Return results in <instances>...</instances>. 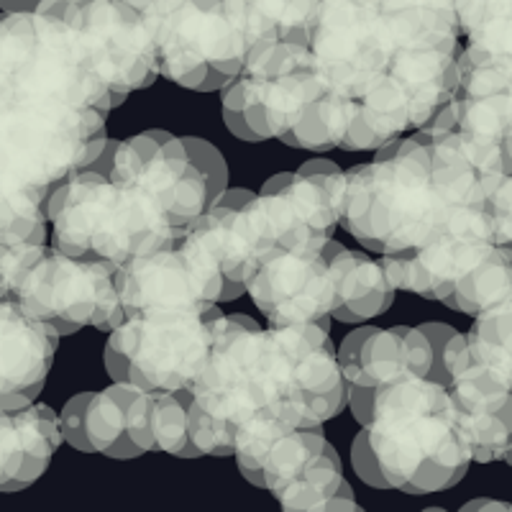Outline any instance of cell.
<instances>
[{"instance_id": "cell-31", "label": "cell", "mask_w": 512, "mask_h": 512, "mask_svg": "<svg viewBox=\"0 0 512 512\" xmlns=\"http://www.w3.org/2000/svg\"><path fill=\"white\" fill-rule=\"evenodd\" d=\"M308 512H364V510H361V507L356 505L354 489H351L349 484H346V487L341 489L338 495H333L331 500H326V502H323V505L313 507V510H308Z\"/></svg>"}, {"instance_id": "cell-10", "label": "cell", "mask_w": 512, "mask_h": 512, "mask_svg": "<svg viewBox=\"0 0 512 512\" xmlns=\"http://www.w3.org/2000/svg\"><path fill=\"white\" fill-rule=\"evenodd\" d=\"M221 310H154L126 318L105 344L113 382L146 392H190L213 344Z\"/></svg>"}, {"instance_id": "cell-6", "label": "cell", "mask_w": 512, "mask_h": 512, "mask_svg": "<svg viewBox=\"0 0 512 512\" xmlns=\"http://www.w3.org/2000/svg\"><path fill=\"white\" fill-rule=\"evenodd\" d=\"M144 18L159 75L182 88L223 90L254 49L246 0H157Z\"/></svg>"}, {"instance_id": "cell-3", "label": "cell", "mask_w": 512, "mask_h": 512, "mask_svg": "<svg viewBox=\"0 0 512 512\" xmlns=\"http://www.w3.org/2000/svg\"><path fill=\"white\" fill-rule=\"evenodd\" d=\"M105 144L103 113L36 103L0 80V210L47 203L59 185L98 162Z\"/></svg>"}, {"instance_id": "cell-26", "label": "cell", "mask_w": 512, "mask_h": 512, "mask_svg": "<svg viewBox=\"0 0 512 512\" xmlns=\"http://www.w3.org/2000/svg\"><path fill=\"white\" fill-rule=\"evenodd\" d=\"M346 484L349 482L344 479V466H341L336 448L328 446L295 479L277 489L274 497L282 505V512H308L338 495Z\"/></svg>"}, {"instance_id": "cell-35", "label": "cell", "mask_w": 512, "mask_h": 512, "mask_svg": "<svg viewBox=\"0 0 512 512\" xmlns=\"http://www.w3.org/2000/svg\"><path fill=\"white\" fill-rule=\"evenodd\" d=\"M502 461H507V464L512 466V451H507V456H505V459H502Z\"/></svg>"}, {"instance_id": "cell-15", "label": "cell", "mask_w": 512, "mask_h": 512, "mask_svg": "<svg viewBox=\"0 0 512 512\" xmlns=\"http://www.w3.org/2000/svg\"><path fill=\"white\" fill-rule=\"evenodd\" d=\"M244 287L272 326H328L336 303L323 251H277L249 274Z\"/></svg>"}, {"instance_id": "cell-13", "label": "cell", "mask_w": 512, "mask_h": 512, "mask_svg": "<svg viewBox=\"0 0 512 512\" xmlns=\"http://www.w3.org/2000/svg\"><path fill=\"white\" fill-rule=\"evenodd\" d=\"M47 16L70 26L82 57L116 105L157 80L152 29L126 0H72Z\"/></svg>"}, {"instance_id": "cell-22", "label": "cell", "mask_w": 512, "mask_h": 512, "mask_svg": "<svg viewBox=\"0 0 512 512\" xmlns=\"http://www.w3.org/2000/svg\"><path fill=\"white\" fill-rule=\"evenodd\" d=\"M512 297V251L492 246L446 297L448 308L466 315H482Z\"/></svg>"}, {"instance_id": "cell-32", "label": "cell", "mask_w": 512, "mask_h": 512, "mask_svg": "<svg viewBox=\"0 0 512 512\" xmlns=\"http://www.w3.org/2000/svg\"><path fill=\"white\" fill-rule=\"evenodd\" d=\"M512 505L500 500H472L466 502L459 512H510Z\"/></svg>"}, {"instance_id": "cell-2", "label": "cell", "mask_w": 512, "mask_h": 512, "mask_svg": "<svg viewBox=\"0 0 512 512\" xmlns=\"http://www.w3.org/2000/svg\"><path fill=\"white\" fill-rule=\"evenodd\" d=\"M461 213L466 210H451L438 195L431 154L415 134L382 146L372 162L346 172L341 223L369 251L415 249Z\"/></svg>"}, {"instance_id": "cell-8", "label": "cell", "mask_w": 512, "mask_h": 512, "mask_svg": "<svg viewBox=\"0 0 512 512\" xmlns=\"http://www.w3.org/2000/svg\"><path fill=\"white\" fill-rule=\"evenodd\" d=\"M459 41L400 47L387 70L356 98L346 152H372L420 131L459 88Z\"/></svg>"}, {"instance_id": "cell-7", "label": "cell", "mask_w": 512, "mask_h": 512, "mask_svg": "<svg viewBox=\"0 0 512 512\" xmlns=\"http://www.w3.org/2000/svg\"><path fill=\"white\" fill-rule=\"evenodd\" d=\"M0 80L36 103L77 113L116 108L82 57L72 29L47 13H0Z\"/></svg>"}, {"instance_id": "cell-25", "label": "cell", "mask_w": 512, "mask_h": 512, "mask_svg": "<svg viewBox=\"0 0 512 512\" xmlns=\"http://www.w3.org/2000/svg\"><path fill=\"white\" fill-rule=\"evenodd\" d=\"M326 0H246L254 47L262 41L303 44L315 11Z\"/></svg>"}, {"instance_id": "cell-29", "label": "cell", "mask_w": 512, "mask_h": 512, "mask_svg": "<svg viewBox=\"0 0 512 512\" xmlns=\"http://www.w3.org/2000/svg\"><path fill=\"white\" fill-rule=\"evenodd\" d=\"M387 16L410 18L420 24L441 26L461 36V21L479 0H367Z\"/></svg>"}, {"instance_id": "cell-17", "label": "cell", "mask_w": 512, "mask_h": 512, "mask_svg": "<svg viewBox=\"0 0 512 512\" xmlns=\"http://www.w3.org/2000/svg\"><path fill=\"white\" fill-rule=\"evenodd\" d=\"M59 336L13 300H0V410L34 405L57 354Z\"/></svg>"}, {"instance_id": "cell-11", "label": "cell", "mask_w": 512, "mask_h": 512, "mask_svg": "<svg viewBox=\"0 0 512 512\" xmlns=\"http://www.w3.org/2000/svg\"><path fill=\"white\" fill-rule=\"evenodd\" d=\"M13 303L34 320L67 336L85 326L113 331L123 323L116 292V267L44 249L18 280Z\"/></svg>"}, {"instance_id": "cell-14", "label": "cell", "mask_w": 512, "mask_h": 512, "mask_svg": "<svg viewBox=\"0 0 512 512\" xmlns=\"http://www.w3.org/2000/svg\"><path fill=\"white\" fill-rule=\"evenodd\" d=\"M116 292L123 320L154 310H210L223 295V277L208 256L177 241L118 267Z\"/></svg>"}, {"instance_id": "cell-16", "label": "cell", "mask_w": 512, "mask_h": 512, "mask_svg": "<svg viewBox=\"0 0 512 512\" xmlns=\"http://www.w3.org/2000/svg\"><path fill=\"white\" fill-rule=\"evenodd\" d=\"M336 354L346 384L361 390L428 377L433 369L431 341L420 328L410 326L356 328Z\"/></svg>"}, {"instance_id": "cell-20", "label": "cell", "mask_w": 512, "mask_h": 512, "mask_svg": "<svg viewBox=\"0 0 512 512\" xmlns=\"http://www.w3.org/2000/svg\"><path fill=\"white\" fill-rule=\"evenodd\" d=\"M323 254L336 287L331 318L344 323H364L390 308L395 300V287L377 259L364 251L346 249L338 241H328Z\"/></svg>"}, {"instance_id": "cell-19", "label": "cell", "mask_w": 512, "mask_h": 512, "mask_svg": "<svg viewBox=\"0 0 512 512\" xmlns=\"http://www.w3.org/2000/svg\"><path fill=\"white\" fill-rule=\"evenodd\" d=\"M62 443L59 415L47 405L0 410V492H18L47 472Z\"/></svg>"}, {"instance_id": "cell-21", "label": "cell", "mask_w": 512, "mask_h": 512, "mask_svg": "<svg viewBox=\"0 0 512 512\" xmlns=\"http://www.w3.org/2000/svg\"><path fill=\"white\" fill-rule=\"evenodd\" d=\"M187 402H190L187 392L139 390L126 415L128 441L134 443L139 454L164 451L185 459L198 456L187 433Z\"/></svg>"}, {"instance_id": "cell-9", "label": "cell", "mask_w": 512, "mask_h": 512, "mask_svg": "<svg viewBox=\"0 0 512 512\" xmlns=\"http://www.w3.org/2000/svg\"><path fill=\"white\" fill-rule=\"evenodd\" d=\"M441 41L459 36L387 16L367 0H326L310 21L305 49L320 80L356 100L387 70L397 49Z\"/></svg>"}, {"instance_id": "cell-30", "label": "cell", "mask_w": 512, "mask_h": 512, "mask_svg": "<svg viewBox=\"0 0 512 512\" xmlns=\"http://www.w3.org/2000/svg\"><path fill=\"white\" fill-rule=\"evenodd\" d=\"M482 213L487 221L489 241L512 251V172L497 175L489 182Z\"/></svg>"}, {"instance_id": "cell-36", "label": "cell", "mask_w": 512, "mask_h": 512, "mask_svg": "<svg viewBox=\"0 0 512 512\" xmlns=\"http://www.w3.org/2000/svg\"><path fill=\"white\" fill-rule=\"evenodd\" d=\"M6 3H8V0H0V8H3V6H6Z\"/></svg>"}, {"instance_id": "cell-23", "label": "cell", "mask_w": 512, "mask_h": 512, "mask_svg": "<svg viewBox=\"0 0 512 512\" xmlns=\"http://www.w3.org/2000/svg\"><path fill=\"white\" fill-rule=\"evenodd\" d=\"M354 116L356 100L326 88L282 141L297 146V149H320V152L323 149H344Z\"/></svg>"}, {"instance_id": "cell-33", "label": "cell", "mask_w": 512, "mask_h": 512, "mask_svg": "<svg viewBox=\"0 0 512 512\" xmlns=\"http://www.w3.org/2000/svg\"><path fill=\"white\" fill-rule=\"evenodd\" d=\"M126 3H128V6H134L136 11L144 13V16H146V13L152 11V6L157 3V0H126Z\"/></svg>"}, {"instance_id": "cell-18", "label": "cell", "mask_w": 512, "mask_h": 512, "mask_svg": "<svg viewBox=\"0 0 512 512\" xmlns=\"http://www.w3.org/2000/svg\"><path fill=\"white\" fill-rule=\"evenodd\" d=\"M139 395L134 384L113 382L100 392H80L64 405L59 415L62 441L85 454H103L111 459H136L141 456L128 441L126 415L131 400Z\"/></svg>"}, {"instance_id": "cell-5", "label": "cell", "mask_w": 512, "mask_h": 512, "mask_svg": "<svg viewBox=\"0 0 512 512\" xmlns=\"http://www.w3.org/2000/svg\"><path fill=\"white\" fill-rule=\"evenodd\" d=\"M90 169L134 187L185 233L228 190L226 162L203 139L144 131L126 141H108Z\"/></svg>"}, {"instance_id": "cell-4", "label": "cell", "mask_w": 512, "mask_h": 512, "mask_svg": "<svg viewBox=\"0 0 512 512\" xmlns=\"http://www.w3.org/2000/svg\"><path fill=\"white\" fill-rule=\"evenodd\" d=\"M47 221L54 249L116 269L182 239L152 200L100 169H82L59 185L47 200Z\"/></svg>"}, {"instance_id": "cell-37", "label": "cell", "mask_w": 512, "mask_h": 512, "mask_svg": "<svg viewBox=\"0 0 512 512\" xmlns=\"http://www.w3.org/2000/svg\"><path fill=\"white\" fill-rule=\"evenodd\" d=\"M510 512H512V507H510Z\"/></svg>"}, {"instance_id": "cell-24", "label": "cell", "mask_w": 512, "mask_h": 512, "mask_svg": "<svg viewBox=\"0 0 512 512\" xmlns=\"http://www.w3.org/2000/svg\"><path fill=\"white\" fill-rule=\"evenodd\" d=\"M466 351L477 367L512 390V297L474 318Z\"/></svg>"}, {"instance_id": "cell-34", "label": "cell", "mask_w": 512, "mask_h": 512, "mask_svg": "<svg viewBox=\"0 0 512 512\" xmlns=\"http://www.w3.org/2000/svg\"><path fill=\"white\" fill-rule=\"evenodd\" d=\"M423 512H446V510H441V507H428V510H423Z\"/></svg>"}, {"instance_id": "cell-12", "label": "cell", "mask_w": 512, "mask_h": 512, "mask_svg": "<svg viewBox=\"0 0 512 512\" xmlns=\"http://www.w3.org/2000/svg\"><path fill=\"white\" fill-rule=\"evenodd\" d=\"M346 172L326 159H315L295 172L274 175L249 200L251 218L269 254L323 251L341 223Z\"/></svg>"}, {"instance_id": "cell-28", "label": "cell", "mask_w": 512, "mask_h": 512, "mask_svg": "<svg viewBox=\"0 0 512 512\" xmlns=\"http://www.w3.org/2000/svg\"><path fill=\"white\" fill-rule=\"evenodd\" d=\"M469 52L512 64V0H479L461 21Z\"/></svg>"}, {"instance_id": "cell-27", "label": "cell", "mask_w": 512, "mask_h": 512, "mask_svg": "<svg viewBox=\"0 0 512 512\" xmlns=\"http://www.w3.org/2000/svg\"><path fill=\"white\" fill-rule=\"evenodd\" d=\"M328 446L331 443L323 436V428H300V431L277 438L264 456L256 487L269 489L274 495L277 489L285 487L290 479L303 472L310 461L318 459Z\"/></svg>"}, {"instance_id": "cell-1", "label": "cell", "mask_w": 512, "mask_h": 512, "mask_svg": "<svg viewBox=\"0 0 512 512\" xmlns=\"http://www.w3.org/2000/svg\"><path fill=\"white\" fill-rule=\"evenodd\" d=\"M361 433L382 489L408 495L441 492L459 484L472 464L446 387L428 377L374 390Z\"/></svg>"}]
</instances>
